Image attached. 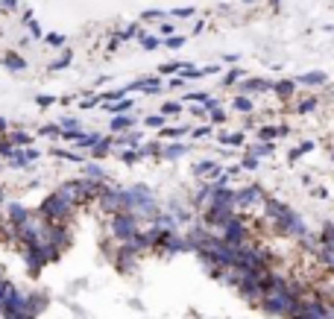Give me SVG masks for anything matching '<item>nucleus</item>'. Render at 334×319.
Segmentation results:
<instances>
[{
  "mask_svg": "<svg viewBox=\"0 0 334 319\" xmlns=\"http://www.w3.org/2000/svg\"><path fill=\"white\" fill-rule=\"evenodd\" d=\"M3 167H6V161H3V158H0V170H3Z\"/></svg>",
  "mask_w": 334,
  "mask_h": 319,
  "instance_id": "obj_48",
  "label": "nucleus"
},
{
  "mask_svg": "<svg viewBox=\"0 0 334 319\" xmlns=\"http://www.w3.org/2000/svg\"><path fill=\"white\" fill-rule=\"evenodd\" d=\"M33 211H36V208H26L24 202H15V199H9L6 205H3V217L9 220V225H12V228L24 225L26 220L33 217Z\"/></svg>",
  "mask_w": 334,
  "mask_h": 319,
  "instance_id": "obj_8",
  "label": "nucleus"
},
{
  "mask_svg": "<svg viewBox=\"0 0 334 319\" xmlns=\"http://www.w3.org/2000/svg\"><path fill=\"white\" fill-rule=\"evenodd\" d=\"M53 103H56V97H50V94H38L36 97V106L38 108H50Z\"/></svg>",
  "mask_w": 334,
  "mask_h": 319,
  "instance_id": "obj_40",
  "label": "nucleus"
},
{
  "mask_svg": "<svg viewBox=\"0 0 334 319\" xmlns=\"http://www.w3.org/2000/svg\"><path fill=\"white\" fill-rule=\"evenodd\" d=\"M123 97H129L126 85H123V88H108V91H100V106H103V103H118V100H123Z\"/></svg>",
  "mask_w": 334,
  "mask_h": 319,
  "instance_id": "obj_21",
  "label": "nucleus"
},
{
  "mask_svg": "<svg viewBox=\"0 0 334 319\" xmlns=\"http://www.w3.org/2000/svg\"><path fill=\"white\" fill-rule=\"evenodd\" d=\"M15 150H18V147L12 143V138H9V135H0V158L6 161V158H9V155H12Z\"/></svg>",
  "mask_w": 334,
  "mask_h": 319,
  "instance_id": "obj_30",
  "label": "nucleus"
},
{
  "mask_svg": "<svg viewBox=\"0 0 334 319\" xmlns=\"http://www.w3.org/2000/svg\"><path fill=\"white\" fill-rule=\"evenodd\" d=\"M226 120H229V114H226V108L223 106H217V108L208 111V123H211V126H223Z\"/></svg>",
  "mask_w": 334,
  "mask_h": 319,
  "instance_id": "obj_28",
  "label": "nucleus"
},
{
  "mask_svg": "<svg viewBox=\"0 0 334 319\" xmlns=\"http://www.w3.org/2000/svg\"><path fill=\"white\" fill-rule=\"evenodd\" d=\"M103 108H106L108 114H129V111H135V100H132V97H123L118 103H103Z\"/></svg>",
  "mask_w": 334,
  "mask_h": 319,
  "instance_id": "obj_14",
  "label": "nucleus"
},
{
  "mask_svg": "<svg viewBox=\"0 0 334 319\" xmlns=\"http://www.w3.org/2000/svg\"><path fill=\"white\" fill-rule=\"evenodd\" d=\"M0 62H3V68H9V71H26V59L18 56V53H12V50H6V53L0 56Z\"/></svg>",
  "mask_w": 334,
  "mask_h": 319,
  "instance_id": "obj_17",
  "label": "nucleus"
},
{
  "mask_svg": "<svg viewBox=\"0 0 334 319\" xmlns=\"http://www.w3.org/2000/svg\"><path fill=\"white\" fill-rule=\"evenodd\" d=\"M182 44H185V36H167L161 41V47H167V50H179Z\"/></svg>",
  "mask_w": 334,
  "mask_h": 319,
  "instance_id": "obj_37",
  "label": "nucleus"
},
{
  "mask_svg": "<svg viewBox=\"0 0 334 319\" xmlns=\"http://www.w3.org/2000/svg\"><path fill=\"white\" fill-rule=\"evenodd\" d=\"M9 132H12V123L6 118H0V135H9Z\"/></svg>",
  "mask_w": 334,
  "mask_h": 319,
  "instance_id": "obj_44",
  "label": "nucleus"
},
{
  "mask_svg": "<svg viewBox=\"0 0 334 319\" xmlns=\"http://www.w3.org/2000/svg\"><path fill=\"white\" fill-rule=\"evenodd\" d=\"M299 82H305V85H322V82H325V73H322V71L305 73V76H299Z\"/></svg>",
  "mask_w": 334,
  "mask_h": 319,
  "instance_id": "obj_34",
  "label": "nucleus"
},
{
  "mask_svg": "<svg viewBox=\"0 0 334 319\" xmlns=\"http://www.w3.org/2000/svg\"><path fill=\"white\" fill-rule=\"evenodd\" d=\"M279 135H287V126H264V129H258V138L261 141H273V138H279Z\"/></svg>",
  "mask_w": 334,
  "mask_h": 319,
  "instance_id": "obj_25",
  "label": "nucleus"
},
{
  "mask_svg": "<svg viewBox=\"0 0 334 319\" xmlns=\"http://www.w3.org/2000/svg\"><path fill=\"white\" fill-rule=\"evenodd\" d=\"M214 135V126L208 123V126H197V129H191V138H197V141H203V138H211Z\"/></svg>",
  "mask_w": 334,
  "mask_h": 319,
  "instance_id": "obj_36",
  "label": "nucleus"
},
{
  "mask_svg": "<svg viewBox=\"0 0 334 319\" xmlns=\"http://www.w3.org/2000/svg\"><path fill=\"white\" fill-rule=\"evenodd\" d=\"M97 208L112 217V214H120V211H132L129 205V190L123 188V185H115V182H108L106 190H103V196L97 199Z\"/></svg>",
  "mask_w": 334,
  "mask_h": 319,
  "instance_id": "obj_2",
  "label": "nucleus"
},
{
  "mask_svg": "<svg viewBox=\"0 0 334 319\" xmlns=\"http://www.w3.org/2000/svg\"><path fill=\"white\" fill-rule=\"evenodd\" d=\"M217 235L223 237L226 243H232V246H243V243H249V228H246V223H243V217H232Z\"/></svg>",
  "mask_w": 334,
  "mask_h": 319,
  "instance_id": "obj_5",
  "label": "nucleus"
},
{
  "mask_svg": "<svg viewBox=\"0 0 334 319\" xmlns=\"http://www.w3.org/2000/svg\"><path fill=\"white\" fill-rule=\"evenodd\" d=\"M50 155H53V158H62V161H68V164H85V161H88V155L85 153H79V150H59V147H53V150H50Z\"/></svg>",
  "mask_w": 334,
  "mask_h": 319,
  "instance_id": "obj_12",
  "label": "nucleus"
},
{
  "mask_svg": "<svg viewBox=\"0 0 334 319\" xmlns=\"http://www.w3.org/2000/svg\"><path fill=\"white\" fill-rule=\"evenodd\" d=\"M188 153H191V147H188V143L164 141V143H161V155H158V161H176V158H185Z\"/></svg>",
  "mask_w": 334,
  "mask_h": 319,
  "instance_id": "obj_10",
  "label": "nucleus"
},
{
  "mask_svg": "<svg viewBox=\"0 0 334 319\" xmlns=\"http://www.w3.org/2000/svg\"><path fill=\"white\" fill-rule=\"evenodd\" d=\"M275 82H267V79H243L240 82V94H261V91H273Z\"/></svg>",
  "mask_w": 334,
  "mask_h": 319,
  "instance_id": "obj_13",
  "label": "nucleus"
},
{
  "mask_svg": "<svg viewBox=\"0 0 334 319\" xmlns=\"http://www.w3.org/2000/svg\"><path fill=\"white\" fill-rule=\"evenodd\" d=\"M36 135L38 138H47V141H62V126L59 123H41Z\"/></svg>",
  "mask_w": 334,
  "mask_h": 319,
  "instance_id": "obj_19",
  "label": "nucleus"
},
{
  "mask_svg": "<svg viewBox=\"0 0 334 319\" xmlns=\"http://www.w3.org/2000/svg\"><path fill=\"white\" fill-rule=\"evenodd\" d=\"M191 15H193V9H176L173 18H191Z\"/></svg>",
  "mask_w": 334,
  "mask_h": 319,
  "instance_id": "obj_46",
  "label": "nucleus"
},
{
  "mask_svg": "<svg viewBox=\"0 0 334 319\" xmlns=\"http://www.w3.org/2000/svg\"><path fill=\"white\" fill-rule=\"evenodd\" d=\"M56 123L62 126V132H82V129H88V126H85V120L76 118V114H62Z\"/></svg>",
  "mask_w": 334,
  "mask_h": 319,
  "instance_id": "obj_15",
  "label": "nucleus"
},
{
  "mask_svg": "<svg viewBox=\"0 0 334 319\" xmlns=\"http://www.w3.org/2000/svg\"><path fill=\"white\" fill-rule=\"evenodd\" d=\"M185 82H188V79H182V76H173V79H170L167 85H170V88H182Z\"/></svg>",
  "mask_w": 334,
  "mask_h": 319,
  "instance_id": "obj_45",
  "label": "nucleus"
},
{
  "mask_svg": "<svg viewBox=\"0 0 334 319\" xmlns=\"http://www.w3.org/2000/svg\"><path fill=\"white\" fill-rule=\"evenodd\" d=\"M311 108H317V97H308L305 103H299V114H305V111H311Z\"/></svg>",
  "mask_w": 334,
  "mask_h": 319,
  "instance_id": "obj_41",
  "label": "nucleus"
},
{
  "mask_svg": "<svg viewBox=\"0 0 334 319\" xmlns=\"http://www.w3.org/2000/svg\"><path fill=\"white\" fill-rule=\"evenodd\" d=\"M158 111H161L164 118H176V114L185 111V103H179V100H164V103L158 106Z\"/></svg>",
  "mask_w": 334,
  "mask_h": 319,
  "instance_id": "obj_22",
  "label": "nucleus"
},
{
  "mask_svg": "<svg viewBox=\"0 0 334 319\" xmlns=\"http://www.w3.org/2000/svg\"><path fill=\"white\" fill-rule=\"evenodd\" d=\"M141 123L147 126V129H164V126H167V118L161 114V111H153V114H144Z\"/></svg>",
  "mask_w": 334,
  "mask_h": 319,
  "instance_id": "obj_23",
  "label": "nucleus"
},
{
  "mask_svg": "<svg viewBox=\"0 0 334 319\" xmlns=\"http://www.w3.org/2000/svg\"><path fill=\"white\" fill-rule=\"evenodd\" d=\"M243 79V68H232V71L223 76V85H235V82H240Z\"/></svg>",
  "mask_w": 334,
  "mask_h": 319,
  "instance_id": "obj_38",
  "label": "nucleus"
},
{
  "mask_svg": "<svg viewBox=\"0 0 334 319\" xmlns=\"http://www.w3.org/2000/svg\"><path fill=\"white\" fill-rule=\"evenodd\" d=\"M161 143H164V141H144L141 143L144 158H158V155H161Z\"/></svg>",
  "mask_w": 334,
  "mask_h": 319,
  "instance_id": "obj_26",
  "label": "nucleus"
},
{
  "mask_svg": "<svg viewBox=\"0 0 334 319\" xmlns=\"http://www.w3.org/2000/svg\"><path fill=\"white\" fill-rule=\"evenodd\" d=\"M232 108H235V111H243V114H249L255 106H252V100L246 94H238L235 100H232Z\"/></svg>",
  "mask_w": 334,
  "mask_h": 319,
  "instance_id": "obj_27",
  "label": "nucleus"
},
{
  "mask_svg": "<svg viewBox=\"0 0 334 319\" xmlns=\"http://www.w3.org/2000/svg\"><path fill=\"white\" fill-rule=\"evenodd\" d=\"M144 111H129V114H112V120H108V132L112 135H126V132H132L135 126H138V120H141Z\"/></svg>",
  "mask_w": 334,
  "mask_h": 319,
  "instance_id": "obj_7",
  "label": "nucleus"
},
{
  "mask_svg": "<svg viewBox=\"0 0 334 319\" xmlns=\"http://www.w3.org/2000/svg\"><path fill=\"white\" fill-rule=\"evenodd\" d=\"M44 220H50V223H71L73 220V214L79 211L76 205H73L68 196H65V190H50L44 199L38 202V208H36Z\"/></svg>",
  "mask_w": 334,
  "mask_h": 319,
  "instance_id": "obj_1",
  "label": "nucleus"
},
{
  "mask_svg": "<svg viewBox=\"0 0 334 319\" xmlns=\"http://www.w3.org/2000/svg\"><path fill=\"white\" fill-rule=\"evenodd\" d=\"M71 59H73L71 50H65V53H62L56 62H50V71H62V68H68V65H71Z\"/></svg>",
  "mask_w": 334,
  "mask_h": 319,
  "instance_id": "obj_35",
  "label": "nucleus"
},
{
  "mask_svg": "<svg viewBox=\"0 0 334 319\" xmlns=\"http://www.w3.org/2000/svg\"><path fill=\"white\" fill-rule=\"evenodd\" d=\"M9 138H12L15 147H36V138H38V135L26 132L24 126H21V129H12V132H9Z\"/></svg>",
  "mask_w": 334,
  "mask_h": 319,
  "instance_id": "obj_16",
  "label": "nucleus"
},
{
  "mask_svg": "<svg viewBox=\"0 0 334 319\" xmlns=\"http://www.w3.org/2000/svg\"><path fill=\"white\" fill-rule=\"evenodd\" d=\"M243 3H255V0H243Z\"/></svg>",
  "mask_w": 334,
  "mask_h": 319,
  "instance_id": "obj_49",
  "label": "nucleus"
},
{
  "mask_svg": "<svg viewBox=\"0 0 334 319\" xmlns=\"http://www.w3.org/2000/svg\"><path fill=\"white\" fill-rule=\"evenodd\" d=\"M41 158V150L38 147H18L9 158H6V167L9 170H33V161Z\"/></svg>",
  "mask_w": 334,
  "mask_h": 319,
  "instance_id": "obj_6",
  "label": "nucleus"
},
{
  "mask_svg": "<svg viewBox=\"0 0 334 319\" xmlns=\"http://www.w3.org/2000/svg\"><path fill=\"white\" fill-rule=\"evenodd\" d=\"M182 135H191V126H164L158 129V141H179Z\"/></svg>",
  "mask_w": 334,
  "mask_h": 319,
  "instance_id": "obj_18",
  "label": "nucleus"
},
{
  "mask_svg": "<svg viewBox=\"0 0 334 319\" xmlns=\"http://www.w3.org/2000/svg\"><path fill=\"white\" fill-rule=\"evenodd\" d=\"M138 44H141V50H147V53H150V50H158V47H161V38L141 36V38H138Z\"/></svg>",
  "mask_w": 334,
  "mask_h": 319,
  "instance_id": "obj_32",
  "label": "nucleus"
},
{
  "mask_svg": "<svg viewBox=\"0 0 334 319\" xmlns=\"http://www.w3.org/2000/svg\"><path fill=\"white\" fill-rule=\"evenodd\" d=\"M161 88H164V85H161V76H138V79H135V82H129L126 85V91H141V94H150V97H158L161 94Z\"/></svg>",
  "mask_w": 334,
  "mask_h": 319,
  "instance_id": "obj_9",
  "label": "nucleus"
},
{
  "mask_svg": "<svg viewBox=\"0 0 334 319\" xmlns=\"http://www.w3.org/2000/svg\"><path fill=\"white\" fill-rule=\"evenodd\" d=\"M44 41H47L50 47H62V44H65V38L62 36H44Z\"/></svg>",
  "mask_w": 334,
  "mask_h": 319,
  "instance_id": "obj_43",
  "label": "nucleus"
},
{
  "mask_svg": "<svg viewBox=\"0 0 334 319\" xmlns=\"http://www.w3.org/2000/svg\"><path fill=\"white\" fill-rule=\"evenodd\" d=\"M273 91L279 97H293V91H296V82L293 79H285V82H275L273 85Z\"/></svg>",
  "mask_w": 334,
  "mask_h": 319,
  "instance_id": "obj_29",
  "label": "nucleus"
},
{
  "mask_svg": "<svg viewBox=\"0 0 334 319\" xmlns=\"http://www.w3.org/2000/svg\"><path fill=\"white\" fill-rule=\"evenodd\" d=\"M82 176H88V179H97V182H112V173H108L106 167L100 164V161H85L82 164Z\"/></svg>",
  "mask_w": 334,
  "mask_h": 319,
  "instance_id": "obj_11",
  "label": "nucleus"
},
{
  "mask_svg": "<svg viewBox=\"0 0 334 319\" xmlns=\"http://www.w3.org/2000/svg\"><path fill=\"white\" fill-rule=\"evenodd\" d=\"M270 153H273V147H270L267 141H258V143H252V147H249V155H255V158H261V155H270Z\"/></svg>",
  "mask_w": 334,
  "mask_h": 319,
  "instance_id": "obj_33",
  "label": "nucleus"
},
{
  "mask_svg": "<svg viewBox=\"0 0 334 319\" xmlns=\"http://www.w3.org/2000/svg\"><path fill=\"white\" fill-rule=\"evenodd\" d=\"M258 164H261V158H255V155H243V161H240V167H243V170H258Z\"/></svg>",
  "mask_w": 334,
  "mask_h": 319,
  "instance_id": "obj_39",
  "label": "nucleus"
},
{
  "mask_svg": "<svg viewBox=\"0 0 334 319\" xmlns=\"http://www.w3.org/2000/svg\"><path fill=\"white\" fill-rule=\"evenodd\" d=\"M217 141L223 143V147H243V143H246V138H243V132H223Z\"/></svg>",
  "mask_w": 334,
  "mask_h": 319,
  "instance_id": "obj_24",
  "label": "nucleus"
},
{
  "mask_svg": "<svg viewBox=\"0 0 334 319\" xmlns=\"http://www.w3.org/2000/svg\"><path fill=\"white\" fill-rule=\"evenodd\" d=\"M182 68H185V62H167V65L158 68V76H173V73H182Z\"/></svg>",
  "mask_w": 334,
  "mask_h": 319,
  "instance_id": "obj_31",
  "label": "nucleus"
},
{
  "mask_svg": "<svg viewBox=\"0 0 334 319\" xmlns=\"http://www.w3.org/2000/svg\"><path fill=\"white\" fill-rule=\"evenodd\" d=\"M264 202H267V193H264L261 185H243V188L235 190V208H238V214H240V208L243 211H249L255 205L264 208Z\"/></svg>",
  "mask_w": 334,
  "mask_h": 319,
  "instance_id": "obj_4",
  "label": "nucleus"
},
{
  "mask_svg": "<svg viewBox=\"0 0 334 319\" xmlns=\"http://www.w3.org/2000/svg\"><path fill=\"white\" fill-rule=\"evenodd\" d=\"M6 196H9V190H6V188H0V205H6V202H9Z\"/></svg>",
  "mask_w": 334,
  "mask_h": 319,
  "instance_id": "obj_47",
  "label": "nucleus"
},
{
  "mask_svg": "<svg viewBox=\"0 0 334 319\" xmlns=\"http://www.w3.org/2000/svg\"><path fill=\"white\" fill-rule=\"evenodd\" d=\"M141 231V217L132 211H120V214H112L108 217V235L115 237L118 243H126L132 237Z\"/></svg>",
  "mask_w": 334,
  "mask_h": 319,
  "instance_id": "obj_3",
  "label": "nucleus"
},
{
  "mask_svg": "<svg viewBox=\"0 0 334 319\" xmlns=\"http://www.w3.org/2000/svg\"><path fill=\"white\" fill-rule=\"evenodd\" d=\"M308 150H314V141H305L299 150H293V153H290V161H293V158H299L302 153H308Z\"/></svg>",
  "mask_w": 334,
  "mask_h": 319,
  "instance_id": "obj_42",
  "label": "nucleus"
},
{
  "mask_svg": "<svg viewBox=\"0 0 334 319\" xmlns=\"http://www.w3.org/2000/svg\"><path fill=\"white\" fill-rule=\"evenodd\" d=\"M115 155H118L123 164H141V161H147L144 153H141V147H138V150H118Z\"/></svg>",
  "mask_w": 334,
  "mask_h": 319,
  "instance_id": "obj_20",
  "label": "nucleus"
}]
</instances>
